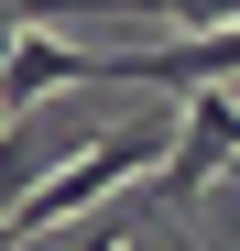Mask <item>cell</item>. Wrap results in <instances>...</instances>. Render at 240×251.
I'll list each match as a JSON object with an SVG mask.
<instances>
[{"label": "cell", "instance_id": "6da1fadb", "mask_svg": "<svg viewBox=\"0 0 240 251\" xmlns=\"http://www.w3.org/2000/svg\"><path fill=\"white\" fill-rule=\"evenodd\" d=\"M240 164V88H196L186 109H175V142H164V164H153V197H196V186H218Z\"/></svg>", "mask_w": 240, "mask_h": 251}, {"label": "cell", "instance_id": "7a4b0ae2", "mask_svg": "<svg viewBox=\"0 0 240 251\" xmlns=\"http://www.w3.org/2000/svg\"><path fill=\"white\" fill-rule=\"evenodd\" d=\"M109 76V55H88V44H55L44 22H11V44H0V109H33V99H55V88H98Z\"/></svg>", "mask_w": 240, "mask_h": 251}, {"label": "cell", "instance_id": "3957f363", "mask_svg": "<svg viewBox=\"0 0 240 251\" xmlns=\"http://www.w3.org/2000/svg\"><path fill=\"white\" fill-rule=\"evenodd\" d=\"M120 88H240V22H208V33H186V44H131V55H109Z\"/></svg>", "mask_w": 240, "mask_h": 251}, {"label": "cell", "instance_id": "277c9868", "mask_svg": "<svg viewBox=\"0 0 240 251\" xmlns=\"http://www.w3.org/2000/svg\"><path fill=\"white\" fill-rule=\"evenodd\" d=\"M153 11H175L186 33H208V22H240V0H153Z\"/></svg>", "mask_w": 240, "mask_h": 251}, {"label": "cell", "instance_id": "5b68a950", "mask_svg": "<svg viewBox=\"0 0 240 251\" xmlns=\"http://www.w3.org/2000/svg\"><path fill=\"white\" fill-rule=\"evenodd\" d=\"M0 131H11V109H0Z\"/></svg>", "mask_w": 240, "mask_h": 251}]
</instances>
